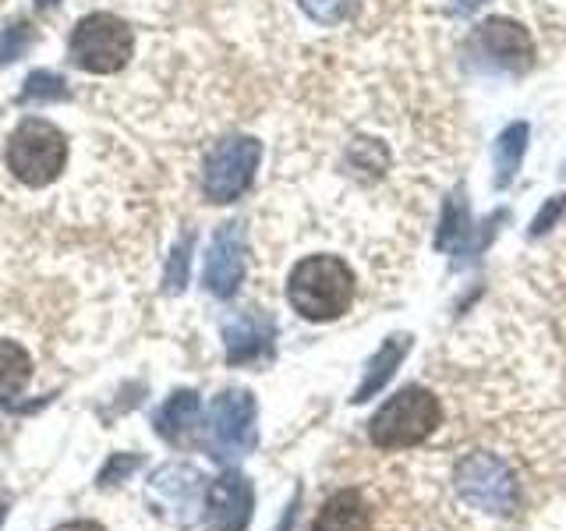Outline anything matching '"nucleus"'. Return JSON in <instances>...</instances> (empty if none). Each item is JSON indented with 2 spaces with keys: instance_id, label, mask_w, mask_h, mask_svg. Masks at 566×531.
I'll list each match as a JSON object with an SVG mask.
<instances>
[{
  "instance_id": "obj_10",
  "label": "nucleus",
  "mask_w": 566,
  "mask_h": 531,
  "mask_svg": "<svg viewBox=\"0 0 566 531\" xmlns=\"http://www.w3.org/2000/svg\"><path fill=\"white\" fill-rule=\"evenodd\" d=\"M252 482L244 475H220L206 489V531H244L252 521Z\"/></svg>"
},
{
  "instance_id": "obj_27",
  "label": "nucleus",
  "mask_w": 566,
  "mask_h": 531,
  "mask_svg": "<svg viewBox=\"0 0 566 531\" xmlns=\"http://www.w3.org/2000/svg\"><path fill=\"white\" fill-rule=\"evenodd\" d=\"M35 4H40V8H50V4H57V0H35Z\"/></svg>"
},
{
  "instance_id": "obj_24",
  "label": "nucleus",
  "mask_w": 566,
  "mask_h": 531,
  "mask_svg": "<svg viewBox=\"0 0 566 531\" xmlns=\"http://www.w3.org/2000/svg\"><path fill=\"white\" fill-rule=\"evenodd\" d=\"M57 531H103L96 521H71V524H61Z\"/></svg>"
},
{
  "instance_id": "obj_12",
  "label": "nucleus",
  "mask_w": 566,
  "mask_h": 531,
  "mask_svg": "<svg viewBox=\"0 0 566 531\" xmlns=\"http://www.w3.org/2000/svg\"><path fill=\"white\" fill-rule=\"evenodd\" d=\"M273 319L270 315H259V312H248L238 315L234 323L223 326V341H227V362L230 365H244V362H259L265 354L273 351Z\"/></svg>"
},
{
  "instance_id": "obj_14",
  "label": "nucleus",
  "mask_w": 566,
  "mask_h": 531,
  "mask_svg": "<svg viewBox=\"0 0 566 531\" xmlns=\"http://www.w3.org/2000/svg\"><path fill=\"white\" fill-rule=\"evenodd\" d=\"M436 248L442 252H478L474 244V220H471V209L464 202V191H453L447 206H442V220H439V235H436Z\"/></svg>"
},
{
  "instance_id": "obj_23",
  "label": "nucleus",
  "mask_w": 566,
  "mask_h": 531,
  "mask_svg": "<svg viewBox=\"0 0 566 531\" xmlns=\"http://www.w3.org/2000/svg\"><path fill=\"white\" fill-rule=\"evenodd\" d=\"M188 248H191V238H185V244L177 248L174 259H170V273H167L170 291H181L185 280H188Z\"/></svg>"
},
{
  "instance_id": "obj_4",
  "label": "nucleus",
  "mask_w": 566,
  "mask_h": 531,
  "mask_svg": "<svg viewBox=\"0 0 566 531\" xmlns=\"http://www.w3.org/2000/svg\"><path fill=\"white\" fill-rule=\"evenodd\" d=\"M453 489L468 507L492 513V518H510L521 507V482L503 457L489 450L468 454L453 468Z\"/></svg>"
},
{
  "instance_id": "obj_9",
  "label": "nucleus",
  "mask_w": 566,
  "mask_h": 531,
  "mask_svg": "<svg viewBox=\"0 0 566 531\" xmlns=\"http://www.w3.org/2000/svg\"><path fill=\"white\" fill-rule=\"evenodd\" d=\"M206 291L217 298H234L244 280V230L241 223H223L209 241L206 252Z\"/></svg>"
},
{
  "instance_id": "obj_2",
  "label": "nucleus",
  "mask_w": 566,
  "mask_h": 531,
  "mask_svg": "<svg viewBox=\"0 0 566 531\" xmlns=\"http://www.w3.org/2000/svg\"><path fill=\"white\" fill-rule=\"evenodd\" d=\"M439 421H442V404L432 389L403 386L368 421V436L379 450H407L429 439L439 429Z\"/></svg>"
},
{
  "instance_id": "obj_13",
  "label": "nucleus",
  "mask_w": 566,
  "mask_h": 531,
  "mask_svg": "<svg viewBox=\"0 0 566 531\" xmlns=\"http://www.w3.org/2000/svg\"><path fill=\"white\" fill-rule=\"evenodd\" d=\"M407 351H411V336L407 333H397V336H389V341L371 354L368 358V365H365V379H361V386L354 389V404H361V400H368V397H376L379 389H386V383L394 379V372L400 368V362L407 358Z\"/></svg>"
},
{
  "instance_id": "obj_18",
  "label": "nucleus",
  "mask_w": 566,
  "mask_h": 531,
  "mask_svg": "<svg viewBox=\"0 0 566 531\" xmlns=\"http://www.w3.org/2000/svg\"><path fill=\"white\" fill-rule=\"evenodd\" d=\"M32 379V358L22 344L0 341V404H14Z\"/></svg>"
},
{
  "instance_id": "obj_21",
  "label": "nucleus",
  "mask_w": 566,
  "mask_h": 531,
  "mask_svg": "<svg viewBox=\"0 0 566 531\" xmlns=\"http://www.w3.org/2000/svg\"><path fill=\"white\" fill-rule=\"evenodd\" d=\"M29 43H32V32H29L25 22L11 25L8 32H0V64L18 61V58H22V53L29 50Z\"/></svg>"
},
{
  "instance_id": "obj_25",
  "label": "nucleus",
  "mask_w": 566,
  "mask_h": 531,
  "mask_svg": "<svg viewBox=\"0 0 566 531\" xmlns=\"http://www.w3.org/2000/svg\"><path fill=\"white\" fill-rule=\"evenodd\" d=\"M294 510H297V500L287 507V513H283V521L276 524V531H291V528H294Z\"/></svg>"
},
{
  "instance_id": "obj_15",
  "label": "nucleus",
  "mask_w": 566,
  "mask_h": 531,
  "mask_svg": "<svg viewBox=\"0 0 566 531\" xmlns=\"http://www.w3.org/2000/svg\"><path fill=\"white\" fill-rule=\"evenodd\" d=\"M312 531H368V507L358 489H344L329 496L318 510Z\"/></svg>"
},
{
  "instance_id": "obj_26",
  "label": "nucleus",
  "mask_w": 566,
  "mask_h": 531,
  "mask_svg": "<svg viewBox=\"0 0 566 531\" xmlns=\"http://www.w3.org/2000/svg\"><path fill=\"white\" fill-rule=\"evenodd\" d=\"M478 4H482V0H457V8H460V11H474Z\"/></svg>"
},
{
  "instance_id": "obj_20",
  "label": "nucleus",
  "mask_w": 566,
  "mask_h": 531,
  "mask_svg": "<svg viewBox=\"0 0 566 531\" xmlns=\"http://www.w3.org/2000/svg\"><path fill=\"white\" fill-rule=\"evenodd\" d=\"M67 88L57 75H50V71H35V75H29L25 88H22V103H40V100H64Z\"/></svg>"
},
{
  "instance_id": "obj_17",
  "label": "nucleus",
  "mask_w": 566,
  "mask_h": 531,
  "mask_svg": "<svg viewBox=\"0 0 566 531\" xmlns=\"http://www.w3.org/2000/svg\"><path fill=\"white\" fill-rule=\"evenodd\" d=\"M527 138H531V128L524 121L506 124L500 138H495V188L513 185V177L521 170V159L527 153Z\"/></svg>"
},
{
  "instance_id": "obj_5",
  "label": "nucleus",
  "mask_w": 566,
  "mask_h": 531,
  "mask_svg": "<svg viewBox=\"0 0 566 531\" xmlns=\"http://www.w3.org/2000/svg\"><path fill=\"white\" fill-rule=\"evenodd\" d=\"M135 50V35L128 22H120L117 14H85L82 22L71 32L67 53L75 67L88 71V75H114L124 64H128Z\"/></svg>"
},
{
  "instance_id": "obj_8",
  "label": "nucleus",
  "mask_w": 566,
  "mask_h": 531,
  "mask_svg": "<svg viewBox=\"0 0 566 531\" xmlns=\"http://www.w3.org/2000/svg\"><path fill=\"white\" fill-rule=\"evenodd\" d=\"M212 457L234 460L255 447V397L248 389H223L209 407Z\"/></svg>"
},
{
  "instance_id": "obj_19",
  "label": "nucleus",
  "mask_w": 566,
  "mask_h": 531,
  "mask_svg": "<svg viewBox=\"0 0 566 531\" xmlns=\"http://www.w3.org/2000/svg\"><path fill=\"white\" fill-rule=\"evenodd\" d=\"M301 8H305L308 18H315V22L323 25H336L344 22V18L358 8V0H297Z\"/></svg>"
},
{
  "instance_id": "obj_3",
  "label": "nucleus",
  "mask_w": 566,
  "mask_h": 531,
  "mask_svg": "<svg viewBox=\"0 0 566 531\" xmlns=\"http://www.w3.org/2000/svg\"><path fill=\"white\" fill-rule=\"evenodd\" d=\"M8 170L25 188H46L61 177L67 164V138L57 124L43 117H25L8 138Z\"/></svg>"
},
{
  "instance_id": "obj_16",
  "label": "nucleus",
  "mask_w": 566,
  "mask_h": 531,
  "mask_svg": "<svg viewBox=\"0 0 566 531\" xmlns=\"http://www.w3.org/2000/svg\"><path fill=\"white\" fill-rule=\"evenodd\" d=\"M199 415H202V404H199V394H191V389H181V394H174L164 407H159L156 415V429L164 439L170 442H185L188 433L199 425Z\"/></svg>"
},
{
  "instance_id": "obj_22",
  "label": "nucleus",
  "mask_w": 566,
  "mask_h": 531,
  "mask_svg": "<svg viewBox=\"0 0 566 531\" xmlns=\"http://www.w3.org/2000/svg\"><path fill=\"white\" fill-rule=\"evenodd\" d=\"M566 212V195H553L542 209H538V217L531 220V238H542V235H548V230L556 227V220Z\"/></svg>"
},
{
  "instance_id": "obj_11",
  "label": "nucleus",
  "mask_w": 566,
  "mask_h": 531,
  "mask_svg": "<svg viewBox=\"0 0 566 531\" xmlns=\"http://www.w3.org/2000/svg\"><path fill=\"white\" fill-rule=\"evenodd\" d=\"M478 46L485 50V58H492L506 71H527L531 58H535V43L521 22L513 18H489V22L478 25Z\"/></svg>"
},
{
  "instance_id": "obj_6",
  "label": "nucleus",
  "mask_w": 566,
  "mask_h": 531,
  "mask_svg": "<svg viewBox=\"0 0 566 531\" xmlns=\"http://www.w3.org/2000/svg\"><path fill=\"white\" fill-rule=\"evenodd\" d=\"M262 159V142L252 135L223 138L209 149L202 167V191L209 202H234L255 181Z\"/></svg>"
},
{
  "instance_id": "obj_1",
  "label": "nucleus",
  "mask_w": 566,
  "mask_h": 531,
  "mask_svg": "<svg viewBox=\"0 0 566 531\" xmlns=\"http://www.w3.org/2000/svg\"><path fill=\"white\" fill-rule=\"evenodd\" d=\"M354 273L340 256H308L301 259L287 280V301L308 323L340 319L354 301Z\"/></svg>"
},
{
  "instance_id": "obj_7",
  "label": "nucleus",
  "mask_w": 566,
  "mask_h": 531,
  "mask_svg": "<svg viewBox=\"0 0 566 531\" xmlns=\"http://www.w3.org/2000/svg\"><path fill=\"white\" fill-rule=\"evenodd\" d=\"M153 513L174 528H191L206 510V482L191 465H167L153 475L146 489Z\"/></svg>"
}]
</instances>
